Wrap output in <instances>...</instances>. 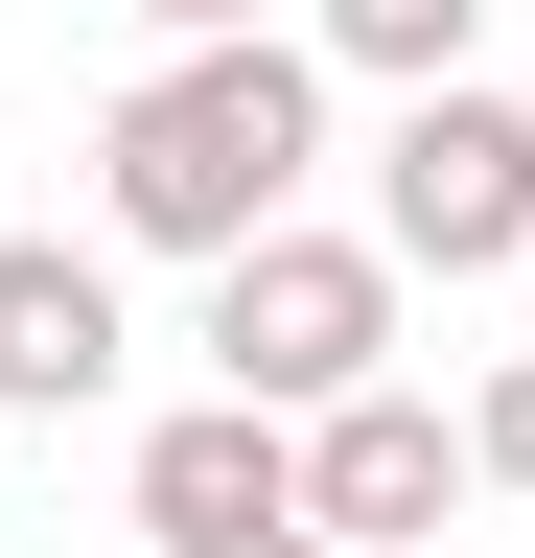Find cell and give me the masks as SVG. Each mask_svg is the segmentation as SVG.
Returning a JSON list of instances; mask_svg holds the SVG:
<instances>
[{
	"label": "cell",
	"instance_id": "obj_4",
	"mask_svg": "<svg viewBox=\"0 0 535 558\" xmlns=\"http://www.w3.org/2000/svg\"><path fill=\"white\" fill-rule=\"evenodd\" d=\"M465 488H489V465H465V418H442V396H396V373H350V396L303 418V512L350 535V558H420Z\"/></svg>",
	"mask_w": 535,
	"mask_h": 558
},
{
	"label": "cell",
	"instance_id": "obj_12",
	"mask_svg": "<svg viewBox=\"0 0 535 558\" xmlns=\"http://www.w3.org/2000/svg\"><path fill=\"white\" fill-rule=\"evenodd\" d=\"M512 279H535V256H512Z\"/></svg>",
	"mask_w": 535,
	"mask_h": 558
},
{
	"label": "cell",
	"instance_id": "obj_11",
	"mask_svg": "<svg viewBox=\"0 0 535 558\" xmlns=\"http://www.w3.org/2000/svg\"><path fill=\"white\" fill-rule=\"evenodd\" d=\"M512 94H535V70H512Z\"/></svg>",
	"mask_w": 535,
	"mask_h": 558
},
{
	"label": "cell",
	"instance_id": "obj_1",
	"mask_svg": "<svg viewBox=\"0 0 535 558\" xmlns=\"http://www.w3.org/2000/svg\"><path fill=\"white\" fill-rule=\"evenodd\" d=\"M326 163V47L303 24H186L141 94L94 117V209L141 256H233V233H280Z\"/></svg>",
	"mask_w": 535,
	"mask_h": 558
},
{
	"label": "cell",
	"instance_id": "obj_9",
	"mask_svg": "<svg viewBox=\"0 0 535 558\" xmlns=\"http://www.w3.org/2000/svg\"><path fill=\"white\" fill-rule=\"evenodd\" d=\"M163 558H350L326 512H233V535H163Z\"/></svg>",
	"mask_w": 535,
	"mask_h": 558
},
{
	"label": "cell",
	"instance_id": "obj_8",
	"mask_svg": "<svg viewBox=\"0 0 535 558\" xmlns=\"http://www.w3.org/2000/svg\"><path fill=\"white\" fill-rule=\"evenodd\" d=\"M465 465H489V488H535V349H512L489 396H465Z\"/></svg>",
	"mask_w": 535,
	"mask_h": 558
},
{
	"label": "cell",
	"instance_id": "obj_2",
	"mask_svg": "<svg viewBox=\"0 0 535 558\" xmlns=\"http://www.w3.org/2000/svg\"><path fill=\"white\" fill-rule=\"evenodd\" d=\"M210 373L233 396H280V418H326L350 373H396V233H233L210 256Z\"/></svg>",
	"mask_w": 535,
	"mask_h": 558
},
{
	"label": "cell",
	"instance_id": "obj_6",
	"mask_svg": "<svg viewBox=\"0 0 535 558\" xmlns=\"http://www.w3.org/2000/svg\"><path fill=\"white\" fill-rule=\"evenodd\" d=\"M233 512H303V418L210 373V396L141 442V535H233Z\"/></svg>",
	"mask_w": 535,
	"mask_h": 558
},
{
	"label": "cell",
	"instance_id": "obj_10",
	"mask_svg": "<svg viewBox=\"0 0 535 558\" xmlns=\"http://www.w3.org/2000/svg\"><path fill=\"white\" fill-rule=\"evenodd\" d=\"M141 24H163V47H186V24H280V0H141Z\"/></svg>",
	"mask_w": 535,
	"mask_h": 558
},
{
	"label": "cell",
	"instance_id": "obj_3",
	"mask_svg": "<svg viewBox=\"0 0 535 558\" xmlns=\"http://www.w3.org/2000/svg\"><path fill=\"white\" fill-rule=\"evenodd\" d=\"M373 233H396V279H512L535 256V94L420 70L396 140H373Z\"/></svg>",
	"mask_w": 535,
	"mask_h": 558
},
{
	"label": "cell",
	"instance_id": "obj_5",
	"mask_svg": "<svg viewBox=\"0 0 535 558\" xmlns=\"http://www.w3.org/2000/svg\"><path fill=\"white\" fill-rule=\"evenodd\" d=\"M117 396V256L0 233V418H94Z\"/></svg>",
	"mask_w": 535,
	"mask_h": 558
},
{
	"label": "cell",
	"instance_id": "obj_7",
	"mask_svg": "<svg viewBox=\"0 0 535 558\" xmlns=\"http://www.w3.org/2000/svg\"><path fill=\"white\" fill-rule=\"evenodd\" d=\"M465 24H489V0H303V47H326V70H373V94L465 70Z\"/></svg>",
	"mask_w": 535,
	"mask_h": 558
}]
</instances>
